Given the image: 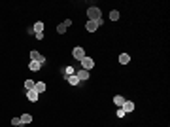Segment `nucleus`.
<instances>
[{
	"instance_id": "f257e3e1",
	"label": "nucleus",
	"mask_w": 170,
	"mask_h": 127,
	"mask_svg": "<svg viewBox=\"0 0 170 127\" xmlns=\"http://www.w3.org/2000/svg\"><path fill=\"white\" fill-rule=\"evenodd\" d=\"M87 17H89V21H100V19H102V11H100V8L91 6L87 10Z\"/></svg>"
},
{
	"instance_id": "f03ea898",
	"label": "nucleus",
	"mask_w": 170,
	"mask_h": 127,
	"mask_svg": "<svg viewBox=\"0 0 170 127\" xmlns=\"http://www.w3.org/2000/svg\"><path fill=\"white\" fill-rule=\"evenodd\" d=\"M72 55H74V59H76V61H81V59L85 57V49H83L81 46H76L74 49H72Z\"/></svg>"
},
{
	"instance_id": "7ed1b4c3",
	"label": "nucleus",
	"mask_w": 170,
	"mask_h": 127,
	"mask_svg": "<svg viewBox=\"0 0 170 127\" xmlns=\"http://www.w3.org/2000/svg\"><path fill=\"white\" fill-rule=\"evenodd\" d=\"M93 66H95V61H93L91 57H87V55H85V57L81 59V68H83V70H87V72H89V70H91Z\"/></svg>"
},
{
	"instance_id": "20e7f679",
	"label": "nucleus",
	"mask_w": 170,
	"mask_h": 127,
	"mask_svg": "<svg viewBox=\"0 0 170 127\" xmlns=\"http://www.w3.org/2000/svg\"><path fill=\"white\" fill-rule=\"evenodd\" d=\"M30 61H36V63H40V65H44V63H46V57L40 55L38 51H30Z\"/></svg>"
},
{
	"instance_id": "39448f33",
	"label": "nucleus",
	"mask_w": 170,
	"mask_h": 127,
	"mask_svg": "<svg viewBox=\"0 0 170 127\" xmlns=\"http://www.w3.org/2000/svg\"><path fill=\"white\" fill-rule=\"evenodd\" d=\"M121 110H123L125 114H127V112H132V110H134V102H132V101H125L123 106H121Z\"/></svg>"
},
{
	"instance_id": "423d86ee",
	"label": "nucleus",
	"mask_w": 170,
	"mask_h": 127,
	"mask_svg": "<svg viewBox=\"0 0 170 127\" xmlns=\"http://www.w3.org/2000/svg\"><path fill=\"white\" fill-rule=\"evenodd\" d=\"M76 76H78V80H79V82L89 80V72H87V70H83V68H79L78 72H76Z\"/></svg>"
},
{
	"instance_id": "0eeeda50",
	"label": "nucleus",
	"mask_w": 170,
	"mask_h": 127,
	"mask_svg": "<svg viewBox=\"0 0 170 127\" xmlns=\"http://www.w3.org/2000/svg\"><path fill=\"white\" fill-rule=\"evenodd\" d=\"M38 95H40V93H36L34 89H28V91H27V99H28L30 102H36V101H38Z\"/></svg>"
},
{
	"instance_id": "6e6552de",
	"label": "nucleus",
	"mask_w": 170,
	"mask_h": 127,
	"mask_svg": "<svg viewBox=\"0 0 170 127\" xmlns=\"http://www.w3.org/2000/svg\"><path fill=\"white\" fill-rule=\"evenodd\" d=\"M85 29H87L89 32H95V30L98 29V23H96V21H87V23H85Z\"/></svg>"
},
{
	"instance_id": "1a4fd4ad",
	"label": "nucleus",
	"mask_w": 170,
	"mask_h": 127,
	"mask_svg": "<svg viewBox=\"0 0 170 127\" xmlns=\"http://www.w3.org/2000/svg\"><path fill=\"white\" fill-rule=\"evenodd\" d=\"M32 32H44V21H36L34 27H32Z\"/></svg>"
},
{
	"instance_id": "9d476101",
	"label": "nucleus",
	"mask_w": 170,
	"mask_h": 127,
	"mask_svg": "<svg viewBox=\"0 0 170 127\" xmlns=\"http://www.w3.org/2000/svg\"><path fill=\"white\" fill-rule=\"evenodd\" d=\"M34 91L36 93H44L46 91V84L44 82H34Z\"/></svg>"
},
{
	"instance_id": "9b49d317",
	"label": "nucleus",
	"mask_w": 170,
	"mask_h": 127,
	"mask_svg": "<svg viewBox=\"0 0 170 127\" xmlns=\"http://www.w3.org/2000/svg\"><path fill=\"white\" fill-rule=\"evenodd\" d=\"M129 61H131V55H129V53H121L119 55V63H121V65H129Z\"/></svg>"
},
{
	"instance_id": "f8f14e48",
	"label": "nucleus",
	"mask_w": 170,
	"mask_h": 127,
	"mask_svg": "<svg viewBox=\"0 0 170 127\" xmlns=\"http://www.w3.org/2000/svg\"><path fill=\"white\" fill-rule=\"evenodd\" d=\"M66 82L70 85H78L79 84V80H78V76H76V74H72V76H66Z\"/></svg>"
},
{
	"instance_id": "ddd939ff",
	"label": "nucleus",
	"mask_w": 170,
	"mask_h": 127,
	"mask_svg": "<svg viewBox=\"0 0 170 127\" xmlns=\"http://www.w3.org/2000/svg\"><path fill=\"white\" fill-rule=\"evenodd\" d=\"M28 68H30L32 72H38V70L42 68V65H40V63H36V61H30V65H28Z\"/></svg>"
},
{
	"instance_id": "4468645a",
	"label": "nucleus",
	"mask_w": 170,
	"mask_h": 127,
	"mask_svg": "<svg viewBox=\"0 0 170 127\" xmlns=\"http://www.w3.org/2000/svg\"><path fill=\"white\" fill-rule=\"evenodd\" d=\"M125 101H127V99H125V97H121V95H115V97H113V102H115V104L119 106V108L123 106V102H125Z\"/></svg>"
},
{
	"instance_id": "2eb2a0df",
	"label": "nucleus",
	"mask_w": 170,
	"mask_h": 127,
	"mask_svg": "<svg viewBox=\"0 0 170 127\" xmlns=\"http://www.w3.org/2000/svg\"><path fill=\"white\" fill-rule=\"evenodd\" d=\"M25 123H32V116H30V114H23V116H21V125H25Z\"/></svg>"
},
{
	"instance_id": "dca6fc26",
	"label": "nucleus",
	"mask_w": 170,
	"mask_h": 127,
	"mask_svg": "<svg viewBox=\"0 0 170 127\" xmlns=\"http://www.w3.org/2000/svg\"><path fill=\"white\" fill-rule=\"evenodd\" d=\"M110 19H112V21H117V19H119V11H117V10H112L110 11Z\"/></svg>"
},
{
	"instance_id": "f3484780",
	"label": "nucleus",
	"mask_w": 170,
	"mask_h": 127,
	"mask_svg": "<svg viewBox=\"0 0 170 127\" xmlns=\"http://www.w3.org/2000/svg\"><path fill=\"white\" fill-rule=\"evenodd\" d=\"M64 74H66V76H72V74H76V68L74 66H66V68H64Z\"/></svg>"
},
{
	"instance_id": "a211bd4d",
	"label": "nucleus",
	"mask_w": 170,
	"mask_h": 127,
	"mask_svg": "<svg viewBox=\"0 0 170 127\" xmlns=\"http://www.w3.org/2000/svg\"><path fill=\"white\" fill-rule=\"evenodd\" d=\"M25 87H27V91L34 89V80H25Z\"/></svg>"
},
{
	"instance_id": "6ab92c4d",
	"label": "nucleus",
	"mask_w": 170,
	"mask_h": 127,
	"mask_svg": "<svg viewBox=\"0 0 170 127\" xmlns=\"http://www.w3.org/2000/svg\"><path fill=\"white\" fill-rule=\"evenodd\" d=\"M57 32H59V34H64V32H66V27H64L63 23H60V25L57 27Z\"/></svg>"
},
{
	"instance_id": "aec40b11",
	"label": "nucleus",
	"mask_w": 170,
	"mask_h": 127,
	"mask_svg": "<svg viewBox=\"0 0 170 127\" xmlns=\"http://www.w3.org/2000/svg\"><path fill=\"white\" fill-rule=\"evenodd\" d=\"M11 125H21V118H13V120H11Z\"/></svg>"
},
{
	"instance_id": "412c9836",
	"label": "nucleus",
	"mask_w": 170,
	"mask_h": 127,
	"mask_svg": "<svg viewBox=\"0 0 170 127\" xmlns=\"http://www.w3.org/2000/svg\"><path fill=\"white\" fill-rule=\"evenodd\" d=\"M63 25H64V27H66V29H68V27L72 25V19H64V23H63Z\"/></svg>"
},
{
	"instance_id": "4be33fe9",
	"label": "nucleus",
	"mask_w": 170,
	"mask_h": 127,
	"mask_svg": "<svg viewBox=\"0 0 170 127\" xmlns=\"http://www.w3.org/2000/svg\"><path fill=\"white\" fill-rule=\"evenodd\" d=\"M123 116H125V112L121 108H117V118H123Z\"/></svg>"
},
{
	"instance_id": "5701e85b",
	"label": "nucleus",
	"mask_w": 170,
	"mask_h": 127,
	"mask_svg": "<svg viewBox=\"0 0 170 127\" xmlns=\"http://www.w3.org/2000/svg\"><path fill=\"white\" fill-rule=\"evenodd\" d=\"M34 36H36V38H38V40H42V38H44V32H36V34H34Z\"/></svg>"
}]
</instances>
